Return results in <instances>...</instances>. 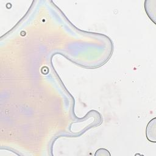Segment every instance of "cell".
<instances>
[{"instance_id":"2","label":"cell","mask_w":156,"mask_h":156,"mask_svg":"<svg viewBox=\"0 0 156 156\" xmlns=\"http://www.w3.org/2000/svg\"><path fill=\"white\" fill-rule=\"evenodd\" d=\"M110 155V154L108 152V151L105 149H99L96 151L95 153V155Z\"/></svg>"},{"instance_id":"1","label":"cell","mask_w":156,"mask_h":156,"mask_svg":"<svg viewBox=\"0 0 156 156\" xmlns=\"http://www.w3.org/2000/svg\"><path fill=\"white\" fill-rule=\"evenodd\" d=\"M146 135L151 142H156V118L151 120L146 129Z\"/></svg>"}]
</instances>
